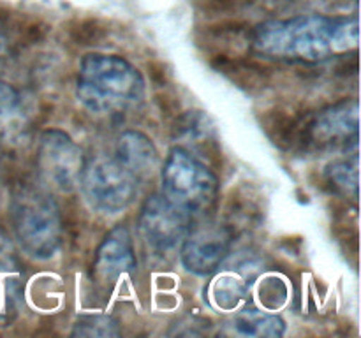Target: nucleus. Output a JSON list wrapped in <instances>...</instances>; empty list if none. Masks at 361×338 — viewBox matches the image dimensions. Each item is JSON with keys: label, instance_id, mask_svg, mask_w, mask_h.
I'll list each match as a JSON object with an SVG mask.
<instances>
[{"label": "nucleus", "instance_id": "obj_12", "mask_svg": "<svg viewBox=\"0 0 361 338\" xmlns=\"http://www.w3.org/2000/svg\"><path fill=\"white\" fill-rule=\"evenodd\" d=\"M115 157L136 175L137 180L150 176L159 165V151L154 141L141 130H123L116 139Z\"/></svg>", "mask_w": 361, "mask_h": 338}, {"label": "nucleus", "instance_id": "obj_17", "mask_svg": "<svg viewBox=\"0 0 361 338\" xmlns=\"http://www.w3.org/2000/svg\"><path fill=\"white\" fill-rule=\"evenodd\" d=\"M23 97L7 81L0 80V127L6 130L16 129L18 122H23Z\"/></svg>", "mask_w": 361, "mask_h": 338}, {"label": "nucleus", "instance_id": "obj_2", "mask_svg": "<svg viewBox=\"0 0 361 338\" xmlns=\"http://www.w3.org/2000/svg\"><path fill=\"white\" fill-rule=\"evenodd\" d=\"M143 95V76L123 56L88 53L81 58L76 80V97L90 113H122L137 104Z\"/></svg>", "mask_w": 361, "mask_h": 338}, {"label": "nucleus", "instance_id": "obj_6", "mask_svg": "<svg viewBox=\"0 0 361 338\" xmlns=\"http://www.w3.org/2000/svg\"><path fill=\"white\" fill-rule=\"evenodd\" d=\"M80 144L60 129L42 130L35 150V165L42 182L60 192H73L80 187L85 168Z\"/></svg>", "mask_w": 361, "mask_h": 338}, {"label": "nucleus", "instance_id": "obj_18", "mask_svg": "<svg viewBox=\"0 0 361 338\" xmlns=\"http://www.w3.org/2000/svg\"><path fill=\"white\" fill-rule=\"evenodd\" d=\"M9 49V37H7V30H6V23L0 20V55Z\"/></svg>", "mask_w": 361, "mask_h": 338}, {"label": "nucleus", "instance_id": "obj_15", "mask_svg": "<svg viewBox=\"0 0 361 338\" xmlns=\"http://www.w3.org/2000/svg\"><path fill=\"white\" fill-rule=\"evenodd\" d=\"M326 178L330 185L334 187L335 192L342 196L358 199V187H360V158L358 154H353V157L341 158L328 165Z\"/></svg>", "mask_w": 361, "mask_h": 338}, {"label": "nucleus", "instance_id": "obj_14", "mask_svg": "<svg viewBox=\"0 0 361 338\" xmlns=\"http://www.w3.org/2000/svg\"><path fill=\"white\" fill-rule=\"evenodd\" d=\"M229 330L240 337H282L286 331L284 320L264 310L245 308L229 320Z\"/></svg>", "mask_w": 361, "mask_h": 338}, {"label": "nucleus", "instance_id": "obj_4", "mask_svg": "<svg viewBox=\"0 0 361 338\" xmlns=\"http://www.w3.org/2000/svg\"><path fill=\"white\" fill-rule=\"evenodd\" d=\"M162 196L190 217L210 210L219 196V178L183 146H173L161 169Z\"/></svg>", "mask_w": 361, "mask_h": 338}, {"label": "nucleus", "instance_id": "obj_8", "mask_svg": "<svg viewBox=\"0 0 361 338\" xmlns=\"http://www.w3.org/2000/svg\"><path fill=\"white\" fill-rule=\"evenodd\" d=\"M233 231L222 222H203L190 225L182 239L180 259L189 273L197 277H210L221 270L231 254Z\"/></svg>", "mask_w": 361, "mask_h": 338}, {"label": "nucleus", "instance_id": "obj_16", "mask_svg": "<svg viewBox=\"0 0 361 338\" xmlns=\"http://www.w3.org/2000/svg\"><path fill=\"white\" fill-rule=\"evenodd\" d=\"M71 334L80 338H109L118 337L120 330L118 323L111 315H106V313H85V315L78 317Z\"/></svg>", "mask_w": 361, "mask_h": 338}, {"label": "nucleus", "instance_id": "obj_13", "mask_svg": "<svg viewBox=\"0 0 361 338\" xmlns=\"http://www.w3.org/2000/svg\"><path fill=\"white\" fill-rule=\"evenodd\" d=\"M23 282H21L20 264L11 250L9 242L0 231V320H9L18 312Z\"/></svg>", "mask_w": 361, "mask_h": 338}, {"label": "nucleus", "instance_id": "obj_9", "mask_svg": "<svg viewBox=\"0 0 361 338\" xmlns=\"http://www.w3.org/2000/svg\"><path fill=\"white\" fill-rule=\"evenodd\" d=\"M192 217L166 199L162 194H152L141 204L137 225L141 238L155 252H169L182 243L190 229Z\"/></svg>", "mask_w": 361, "mask_h": 338}, {"label": "nucleus", "instance_id": "obj_7", "mask_svg": "<svg viewBox=\"0 0 361 338\" xmlns=\"http://www.w3.org/2000/svg\"><path fill=\"white\" fill-rule=\"evenodd\" d=\"M358 99H344L321 109L303 127V143L316 150H345L358 146Z\"/></svg>", "mask_w": 361, "mask_h": 338}, {"label": "nucleus", "instance_id": "obj_10", "mask_svg": "<svg viewBox=\"0 0 361 338\" xmlns=\"http://www.w3.org/2000/svg\"><path fill=\"white\" fill-rule=\"evenodd\" d=\"M136 268V254L130 231L118 224L104 236L95 250L94 275L106 284H115Z\"/></svg>", "mask_w": 361, "mask_h": 338}, {"label": "nucleus", "instance_id": "obj_1", "mask_svg": "<svg viewBox=\"0 0 361 338\" xmlns=\"http://www.w3.org/2000/svg\"><path fill=\"white\" fill-rule=\"evenodd\" d=\"M358 16L303 14L270 20L250 34L252 51L267 58L319 63L358 48Z\"/></svg>", "mask_w": 361, "mask_h": 338}, {"label": "nucleus", "instance_id": "obj_3", "mask_svg": "<svg viewBox=\"0 0 361 338\" xmlns=\"http://www.w3.org/2000/svg\"><path fill=\"white\" fill-rule=\"evenodd\" d=\"M11 225L21 250L34 259H51L63 238L62 213L51 194L21 183L11 197Z\"/></svg>", "mask_w": 361, "mask_h": 338}, {"label": "nucleus", "instance_id": "obj_5", "mask_svg": "<svg viewBox=\"0 0 361 338\" xmlns=\"http://www.w3.org/2000/svg\"><path fill=\"white\" fill-rule=\"evenodd\" d=\"M137 182L115 155H95L85 161L80 189L94 210L115 215L127 210L137 194Z\"/></svg>", "mask_w": 361, "mask_h": 338}, {"label": "nucleus", "instance_id": "obj_11", "mask_svg": "<svg viewBox=\"0 0 361 338\" xmlns=\"http://www.w3.org/2000/svg\"><path fill=\"white\" fill-rule=\"evenodd\" d=\"M254 261H242L235 266H228L222 271H215L214 280L207 289V298L214 308L235 310L249 296L250 285L256 278Z\"/></svg>", "mask_w": 361, "mask_h": 338}]
</instances>
